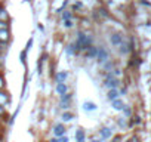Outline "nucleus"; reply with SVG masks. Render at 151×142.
<instances>
[{"label":"nucleus","instance_id":"a878e982","mask_svg":"<svg viewBox=\"0 0 151 142\" xmlns=\"http://www.w3.org/2000/svg\"><path fill=\"white\" fill-rule=\"evenodd\" d=\"M2 115H3V107L0 105V117H2Z\"/></svg>","mask_w":151,"mask_h":142},{"label":"nucleus","instance_id":"ddd939ff","mask_svg":"<svg viewBox=\"0 0 151 142\" xmlns=\"http://www.w3.org/2000/svg\"><path fill=\"white\" fill-rule=\"evenodd\" d=\"M111 102H113V108H114V110H119V111H120V110H123V108H124V104H123L119 98H117V99H114V101H111Z\"/></svg>","mask_w":151,"mask_h":142},{"label":"nucleus","instance_id":"6ab92c4d","mask_svg":"<svg viewBox=\"0 0 151 142\" xmlns=\"http://www.w3.org/2000/svg\"><path fill=\"white\" fill-rule=\"evenodd\" d=\"M73 118H74V115H73L71 113H64V114H62V120H64V121H71Z\"/></svg>","mask_w":151,"mask_h":142},{"label":"nucleus","instance_id":"f3484780","mask_svg":"<svg viewBox=\"0 0 151 142\" xmlns=\"http://www.w3.org/2000/svg\"><path fill=\"white\" fill-rule=\"evenodd\" d=\"M8 101H9V98H8V95H6L5 92H2V90H0V105H2V107H3V105H5V104H6Z\"/></svg>","mask_w":151,"mask_h":142},{"label":"nucleus","instance_id":"6e6552de","mask_svg":"<svg viewBox=\"0 0 151 142\" xmlns=\"http://www.w3.org/2000/svg\"><path fill=\"white\" fill-rule=\"evenodd\" d=\"M53 135L58 138V136H64L65 135V127L62 126V124H56L55 127H53Z\"/></svg>","mask_w":151,"mask_h":142},{"label":"nucleus","instance_id":"cd10ccee","mask_svg":"<svg viewBox=\"0 0 151 142\" xmlns=\"http://www.w3.org/2000/svg\"><path fill=\"white\" fill-rule=\"evenodd\" d=\"M92 142H99V141H92Z\"/></svg>","mask_w":151,"mask_h":142},{"label":"nucleus","instance_id":"1a4fd4ad","mask_svg":"<svg viewBox=\"0 0 151 142\" xmlns=\"http://www.w3.org/2000/svg\"><path fill=\"white\" fill-rule=\"evenodd\" d=\"M86 56L88 58H96V52H98V47H95V46H89L86 50Z\"/></svg>","mask_w":151,"mask_h":142},{"label":"nucleus","instance_id":"7ed1b4c3","mask_svg":"<svg viewBox=\"0 0 151 142\" xmlns=\"http://www.w3.org/2000/svg\"><path fill=\"white\" fill-rule=\"evenodd\" d=\"M96 59H98V62H105V61H108V52L104 49V47H98V52H96Z\"/></svg>","mask_w":151,"mask_h":142},{"label":"nucleus","instance_id":"39448f33","mask_svg":"<svg viewBox=\"0 0 151 142\" xmlns=\"http://www.w3.org/2000/svg\"><path fill=\"white\" fill-rule=\"evenodd\" d=\"M70 101H71V95H70L68 92L64 93V95L61 96V108L67 110V108L70 107Z\"/></svg>","mask_w":151,"mask_h":142},{"label":"nucleus","instance_id":"a211bd4d","mask_svg":"<svg viewBox=\"0 0 151 142\" xmlns=\"http://www.w3.org/2000/svg\"><path fill=\"white\" fill-rule=\"evenodd\" d=\"M0 19H2V21H8V19H9V14H8V11H5L3 8H2V11H0Z\"/></svg>","mask_w":151,"mask_h":142},{"label":"nucleus","instance_id":"5701e85b","mask_svg":"<svg viewBox=\"0 0 151 142\" xmlns=\"http://www.w3.org/2000/svg\"><path fill=\"white\" fill-rule=\"evenodd\" d=\"M2 28H9V22L0 19V30H2Z\"/></svg>","mask_w":151,"mask_h":142},{"label":"nucleus","instance_id":"423d86ee","mask_svg":"<svg viewBox=\"0 0 151 142\" xmlns=\"http://www.w3.org/2000/svg\"><path fill=\"white\" fill-rule=\"evenodd\" d=\"M111 44L113 46H119L122 42H123V39H122V34H119V33H114V34H111Z\"/></svg>","mask_w":151,"mask_h":142},{"label":"nucleus","instance_id":"dca6fc26","mask_svg":"<svg viewBox=\"0 0 151 142\" xmlns=\"http://www.w3.org/2000/svg\"><path fill=\"white\" fill-rule=\"evenodd\" d=\"M111 136V130L108 129V127H104L102 130H101V138L102 139H108Z\"/></svg>","mask_w":151,"mask_h":142},{"label":"nucleus","instance_id":"aec40b11","mask_svg":"<svg viewBox=\"0 0 151 142\" xmlns=\"http://www.w3.org/2000/svg\"><path fill=\"white\" fill-rule=\"evenodd\" d=\"M50 142H68V139H67L65 136H58V138H55V139H52Z\"/></svg>","mask_w":151,"mask_h":142},{"label":"nucleus","instance_id":"9b49d317","mask_svg":"<svg viewBox=\"0 0 151 142\" xmlns=\"http://www.w3.org/2000/svg\"><path fill=\"white\" fill-rule=\"evenodd\" d=\"M76 141L77 142H85V130L83 129H79L76 132Z\"/></svg>","mask_w":151,"mask_h":142},{"label":"nucleus","instance_id":"20e7f679","mask_svg":"<svg viewBox=\"0 0 151 142\" xmlns=\"http://www.w3.org/2000/svg\"><path fill=\"white\" fill-rule=\"evenodd\" d=\"M9 40H11L9 28H2V30H0V43H8Z\"/></svg>","mask_w":151,"mask_h":142},{"label":"nucleus","instance_id":"393cba45","mask_svg":"<svg viewBox=\"0 0 151 142\" xmlns=\"http://www.w3.org/2000/svg\"><path fill=\"white\" fill-rule=\"evenodd\" d=\"M123 111H124V114H126V115H130V114H132L130 108H126V107H124V108H123Z\"/></svg>","mask_w":151,"mask_h":142},{"label":"nucleus","instance_id":"9d476101","mask_svg":"<svg viewBox=\"0 0 151 142\" xmlns=\"http://www.w3.org/2000/svg\"><path fill=\"white\" fill-rule=\"evenodd\" d=\"M67 77H68V73H67V71H59V73H56V76H55V79H56L58 83L64 82Z\"/></svg>","mask_w":151,"mask_h":142},{"label":"nucleus","instance_id":"4be33fe9","mask_svg":"<svg viewBox=\"0 0 151 142\" xmlns=\"http://www.w3.org/2000/svg\"><path fill=\"white\" fill-rule=\"evenodd\" d=\"M64 27L65 28H71L73 27V21L71 19H64Z\"/></svg>","mask_w":151,"mask_h":142},{"label":"nucleus","instance_id":"b1692460","mask_svg":"<svg viewBox=\"0 0 151 142\" xmlns=\"http://www.w3.org/2000/svg\"><path fill=\"white\" fill-rule=\"evenodd\" d=\"M5 87V79L2 77V76H0V90H2Z\"/></svg>","mask_w":151,"mask_h":142},{"label":"nucleus","instance_id":"bb28decb","mask_svg":"<svg viewBox=\"0 0 151 142\" xmlns=\"http://www.w3.org/2000/svg\"><path fill=\"white\" fill-rule=\"evenodd\" d=\"M3 50V47H2V43H0V52H2Z\"/></svg>","mask_w":151,"mask_h":142},{"label":"nucleus","instance_id":"0eeeda50","mask_svg":"<svg viewBox=\"0 0 151 142\" xmlns=\"http://www.w3.org/2000/svg\"><path fill=\"white\" fill-rule=\"evenodd\" d=\"M67 92H68V87H67V85H65L64 82H61V83L56 85V93H58L59 96H62V95L67 93Z\"/></svg>","mask_w":151,"mask_h":142},{"label":"nucleus","instance_id":"2eb2a0df","mask_svg":"<svg viewBox=\"0 0 151 142\" xmlns=\"http://www.w3.org/2000/svg\"><path fill=\"white\" fill-rule=\"evenodd\" d=\"M119 46H120V53H127L130 50V46L127 43H124V42H122Z\"/></svg>","mask_w":151,"mask_h":142},{"label":"nucleus","instance_id":"4468645a","mask_svg":"<svg viewBox=\"0 0 151 142\" xmlns=\"http://www.w3.org/2000/svg\"><path fill=\"white\" fill-rule=\"evenodd\" d=\"M83 110L85 111H95L96 110V105L93 102H85L83 104Z\"/></svg>","mask_w":151,"mask_h":142},{"label":"nucleus","instance_id":"f257e3e1","mask_svg":"<svg viewBox=\"0 0 151 142\" xmlns=\"http://www.w3.org/2000/svg\"><path fill=\"white\" fill-rule=\"evenodd\" d=\"M76 44H77L79 50H86L89 46H92V39H91V37H88L85 33H80V34H79L77 42H76Z\"/></svg>","mask_w":151,"mask_h":142},{"label":"nucleus","instance_id":"412c9836","mask_svg":"<svg viewBox=\"0 0 151 142\" xmlns=\"http://www.w3.org/2000/svg\"><path fill=\"white\" fill-rule=\"evenodd\" d=\"M71 16H73V14H71L70 11H65V12L62 14V19H71Z\"/></svg>","mask_w":151,"mask_h":142},{"label":"nucleus","instance_id":"f8f14e48","mask_svg":"<svg viewBox=\"0 0 151 142\" xmlns=\"http://www.w3.org/2000/svg\"><path fill=\"white\" fill-rule=\"evenodd\" d=\"M107 96H108V99H110V101H114V99H117V98H119V90H117V89H110Z\"/></svg>","mask_w":151,"mask_h":142},{"label":"nucleus","instance_id":"f03ea898","mask_svg":"<svg viewBox=\"0 0 151 142\" xmlns=\"http://www.w3.org/2000/svg\"><path fill=\"white\" fill-rule=\"evenodd\" d=\"M119 83H120V82H119L111 73H108V74L105 76V82H104V85H105L108 89H117V87H119Z\"/></svg>","mask_w":151,"mask_h":142},{"label":"nucleus","instance_id":"c85d7f7f","mask_svg":"<svg viewBox=\"0 0 151 142\" xmlns=\"http://www.w3.org/2000/svg\"><path fill=\"white\" fill-rule=\"evenodd\" d=\"M0 11H2V6H0Z\"/></svg>","mask_w":151,"mask_h":142}]
</instances>
